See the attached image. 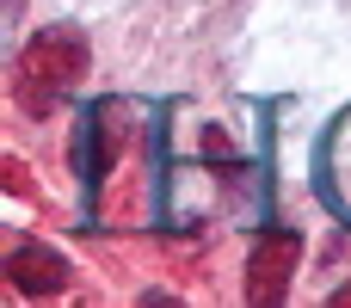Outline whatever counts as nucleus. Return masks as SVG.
<instances>
[{
	"mask_svg": "<svg viewBox=\"0 0 351 308\" xmlns=\"http://www.w3.org/2000/svg\"><path fill=\"white\" fill-rule=\"evenodd\" d=\"M80 74H86V37H80L74 25H49V31H37V37L19 49L12 93H19V105H25L31 117H43V111H56V105L74 93Z\"/></svg>",
	"mask_w": 351,
	"mask_h": 308,
	"instance_id": "obj_1",
	"label": "nucleus"
},
{
	"mask_svg": "<svg viewBox=\"0 0 351 308\" xmlns=\"http://www.w3.org/2000/svg\"><path fill=\"white\" fill-rule=\"evenodd\" d=\"M333 303H351V284H346V290H333Z\"/></svg>",
	"mask_w": 351,
	"mask_h": 308,
	"instance_id": "obj_5",
	"label": "nucleus"
},
{
	"mask_svg": "<svg viewBox=\"0 0 351 308\" xmlns=\"http://www.w3.org/2000/svg\"><path fill=\"white\" fill-rule=\"evenodd\" d=\"M6 284L19 296H56L68 284V259L49 253V247H12L6 253Z\"/></svg>",
	"mask_w": 351,
	"mask_h": 308,
	"instance_id": "obj_3",
	"label": "nucleus"
},
{
	"mask_svg": "<svg viewBox=\"0 0 351 308\" xmlns=\"http://www.w3.org/2000/svg\"><path fill=\"white\" fill-rule=\"evenodd\" d=\"M19 6H25V0H6V19H19Z\"/></svg>",
	"mask_w": 351,
	"mask_h": 308,
	"instance_id": "obj_4",
	"label": "nucleus"
},
{
	"mask_svg": "<svg viewBox=\"0 0 351 308\" xmlns=\"http://www.w3.org/2000/svg\"><path fill=\"white\" fill-rule=\"evenodd\" d=\"M296 259H302V241H296L290 228L259 235V247H253V259H247V303H284Z\"/></svg>",
	"mask_w": 351,
	"mask_h": 308,
	"instance_id": "obj_2",
	"label": "nucleus"
}]
</instances>
